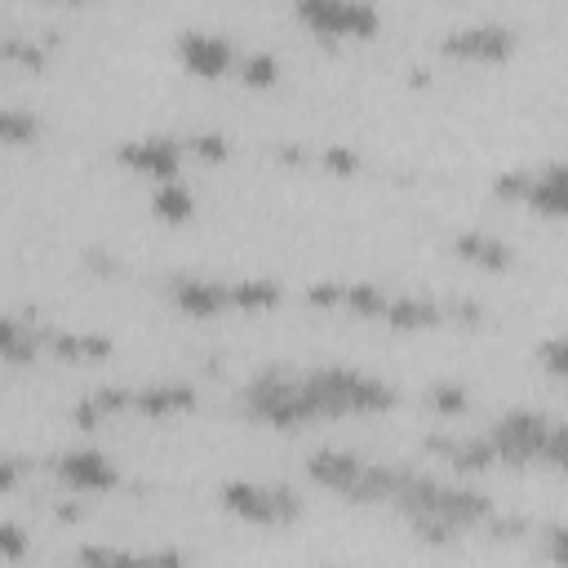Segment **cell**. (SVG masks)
Listing matches in <instances>:
<instances>
[{"label": "cell", "instance_id": "obj_1", "mask_svg": "<svg viewBox=\"0 0 568 568\" xmlns=\"http://www.w3.org/2000/svg\"><path fill=\"white\" fill-rule=\"evenodd\" d=\"M294 14L325 41H374L382 28L374 0H294Z\"/></svg>", "mask_w": 568, "mask_h": 568}, {"label": "cell", "instance_id": "obj_2", "mask_svg": "<svg viewBox=\"0 0 568 568\" xmlns=\"http://www.w3.org/2000/svg\"><path fill=\"white\" fill-rule=\"evenodd\" d=\"M222 506L249 524H284L298 515V497L280 493V488H262V484H227L222 488Z\"/></svg>", "mask_w": 568, "mask_h": 568}, {"label": "cell", "instance_id": "obj_3", "mask_svg": "<svg viewBox=\"0 0 568 568\" xmlns=\"http://www.w3.org/2000/svg\"><path fill=\"white\" fill-rule=\"evenodd\" d=\"M178 63L182 72L200 76V81H218L231 72L235 63V50L227 36H213V32H182L178 36Z\"/></svg>", "mask_w": 568, "mask_h": 568}, {"label": "cell", "instance_id": "obj_4", "mask_svg": "<svg viewBox=\"0 0 568 568\" xmlns=\"http://www.w3.org/2000/svg\"><path fill=\"white\" fill-rule=\"evenodd\" d=\"M182 143L178 138H134V143H120V165L143 173V178H156V182H169L178 178V165H182Z\"/></svg>", "mask_w": 568, "mask_h": 568}, {"label": "cell", "instance_id": "obj_5", "mask_svg": "<svg viewBox=\"0 0 568 568\" xmlns=\"http://www.w3.org/2000/svg\"><path fill=\"white\" fill-rule=\"evenodd\" d=\"M54 471H59V480L72 488V493H107V488H116V466H112V457L107 453H94V449H76V453H63L59 462H54Z\"/></svg>", "mask_w": 568, "mask_h": 568}, {"label": "cell", "instance_id": "obj_6", "mask_svg": "<svg viewBox=\"0 0 568 568\" xmlns=\"http://www.w3.org/2000/svg\"><path fill=\"white\" fill-rule=\"evenodd\" d=\"M515 36L506 28H462L444 36V54L453 59H471V63H502L511 59Z\"/></svg>", "mask_w": 568, "mask_h": 568}, {"label": "cell", "instance_id": "obj_7", "mask_svg": "<svg viewBox=\"0 0 568 568\" xmlns=\"http://www.w3.org/2000/svg\"><path fill=\"white\" fill-rule=\"evenodd\" d=\"M524 204L541 218H568V165H550L541 173H528Z\"/></svg>", "mask_w": 568, "mask_h": 568}, {"label": "cell", "instance_id": "obj_8", "mask_svg": "<svg viewBox=\"0 0 568 568\" xmlns=\"http://www.w3.org/2000/svg\"><path fill=\"white\" fill-rule=\"evenodd\" d=\"M173 307L204 320V316H218L227 303H231V284H213V280H173V290H169Z\"/></svg>", "mask_w": 568, "mask_h": 568}, {"label": "cell", "instance_id": "obj_9", "mask_svg": "<svg viewBox=\"0 0 568 568\" xmlns=\"http://www.w3.org/2000/svg\"><path fill=\"white\" fill-rule=\"evenodd\" d=\"M307 471H312V480H320L325 488L351 493V488L360 484V475H365V462H356V457H347V453H316Z\"/></svg>", "mask_w": 568, "mask_h": 568}, {"label": "cell", "instance_id": "obj_10", "mask_svg": "<svg viewBox=\"0 0 568 568\" xmlns=\"http://www.w3.org/2000/svg\"><path fill=\"white\" fill-rule=\"evenodd\" d=\"M151 213L160 222H187L196 213V196L187 182L169 178V182H156V196H151Z\"/></svg>", "mask_w": 568, "mask_h": 568}, {"label": "cell", "instance_id": "obj_11", "mask_svg": "<svg viewBox=\"0 0 568 568\" xmlns=\"http://www.w3.org/2000/svg\"><path fill=\"white\" fill-rule=\"evenodd\" d=\"M457 253L466 262H480V266H506L511 262V249L502 240H493V235H480V231L457 235Z\"/></svg>", "mask_w": 568, "mask_h": 568}, {"label": "cell", "instance_id": "obj_12", "mask_svg": "<svg viewBox=\"0 0 568 568\" xmlns=\"http://www.w3.org/2000/svg\"><path fill=\"white\" fill-rule=\"evenodd\" d=\"M191 387H147L134 396V409L138 413H178V409H191Z\"/></svg>", "mask_w": 568, "mask_h": 568}, {"label": "cell", "instance_id": "obj_13", "mask_svg": "<svg viewBox=\"0 0 568 568\" xmlns=\"http://www.w3.org/2000/svg\"><path fill=\"white\" fill-rule=\"evenodd\" d=\"M391 325H435L440 320V307L435 303H422V298H391L387 316Z\"/></svg>", "mask_w": 568, "mask_h": 568}, {"label": "cell", "instance_id": "obj_14", "mask_svg": "<svg viewBox=\"0 0 568 568\" xmlns=\"http://www.w3.org/2000/svg\"><path fill=\"white\" fill-rule=\"evenodd\" d=\"M50 347L63 356V360H103L112 347L103 343V338H81V334H63V338H50Z\"/></svg>", "mask_w": 568, "mask_h": 568}, {"label": "cell", "instance_id": "obj_15", "mask_svg": "<svg viewBox=\"0 0 568 568\" xmlns=\"http://www.w3.org/2000/svg\"><path fill=\"white\" fill-rule=\"evenodd\" d=\"M231 303L235 307H275L280 290L271 280H244V284H231Z\"/></svg>", "mask_w": 568, "mask_h": 568}, {"label": "cell", "instance_id": "obj_16", "mask_svg": "<svg viewBox=\"0 0 568 568\" xmlns=\"http://www.w3.org/2000/svg\"><path fill=\"white\" fill-rule=\"evenodd\" d=\"M240 81L253 85V90H266V85L280 81V63L271 54H244L240 59Z\"/></svg>", "mask_w": 568, "mask_h": 568}, {"label": "cell", "instance_id": "obj_17", "mask_svg": "<svg viewBox=\"0 0 568 568\" xmlns=\"http://www.w3.org/2000/svg\"><path fill=\"white\" fill-rule=\"evenodd\" d=\"M0 134H6V143H14V147H23V143H36V134H41V125H36V116H23V112H6L0 116Z\"/></svg>", "mask_w": 568, "mask_h": 568}, {"label": "cell", "instance_id": "obj_18", "mask_svg": "<svg viewBox=\"0 0 568 568\" xmlns=\"http://www.w3.org/2000/svg\"><path fill=\"white\" fill-rule=\"evenodd\" d=\"M431 404L440 413H466V391L453 382H440V387H431Z\"/></svg>", "mask_w": 568, "mask_h": 568}, {"label": "cell", "instance_id": "obj_19", "mask_svg": "<svg viewBox=\"0 0 568 568\" xmlns=\"http://www.w3.org/2000/svg\"><path fill=\"white\" fill-rule=\"evenodd\" d=\"M541 365H546L555 378H564V382H568V338H550V343H541Z\"/></svg>", "mask_w": 568, "mask_h": 568}, {"label": "cell", "instance_id": "obj_20", "mask_svg": "<svg viewBox=\"0 0 568 568\" xmlns=\"http://www.w3.org/2000/svg\"><path fill=\"white\" fill-rule=\"evenodd\" d=\"M23 550H28L23 528H14V524H0V559L14 564V559H23Z\"/></svg>", "mask_w": 568, "mask_h": 568}, {"label": "cell", "instance_id": "obj_21", "mask_svg": "<svg viewBox=\"0 0 568 568\" xmlns=\"http://www.w3.org/2000/svg\"><path fill=\"white\" fill-rule=\"evenodd\" d=\"M182 147L196 151V156H204V160H222V156H227V138H218V134H196V138H187Z\"/></svg>", "mask_w": 568, "mask_h": 568}, {"label": "cell", "instance_id": "obj_22", "mask_svg": "<svg viewBox=\"0 0 568 568\" xmlns=\"http://www.w3.org/2000/svg\"><path fill=\"white\" fill-rule=\"evenodd\" d=\"M320 165L334 169V173H356V169H360V156L347 151V147H329V151L320 156Z\"/></svg>", "mask_w": 568, "mask_h": 568}, {"label": "cell", "instance_id": "obj_23", "mask_svg": "<svg viewBox=\"0 0 568 568\" xmlns=\"http://www.w3.org/2000/svg\"><path fill=\"white\" fill-rule=\"evenodd\" d=\"M550 559H559V564H568V528H559V533H550Z\"/></svg>", "mask_w": 568, "mask_h": 568}]
</instances>
